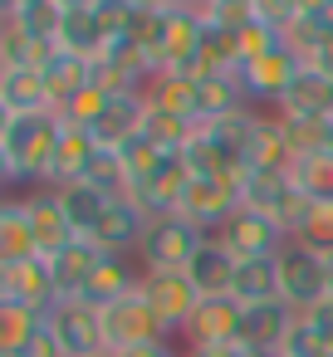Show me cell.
Returning <instances> with one entry per match:
<instances>
[{"instance_id": "6da1fadb", "label": "cell", "mask_w": 333, "mask_h": 357, "mask_svg": "<svg viewBox=\"0 0 333 357\" xmlns=\"http://www.w3.org/2000/svg\"><path fill=\"white\" fill-rule=\"evenodd\" d=\"M59 113H35V118H0V172L10 186H45L50 191V162L59 147Z\"/></svg>"}, {"instance_id": "7a4b0ae2", "label": "cell", "mask_w": 333, "mask_h": 357, "mask_svg": "<svg viewBox=\"0 0 333 357\" xmlns=\"http://www.w3.org/2000/svg\"><path fill=\"white\" fill-rule=\"evenodd\" d=\"M328 294H333V284H328L323 255L309 250V245H299V240H289V245L279 250V298H284L294 313H309V308L323 303Z\"/></svg>"}, {"instance_id": "3957f363", "label": "cell", "mask_w": 333, "mask_h": 357, "mask_svg": "<svg viewBox=\"0 0 333 357\" xmlns=\"http://www.w3.org/2000/svg\"><path fill=\"white\" fill-rule=\"evenodd\" d=\"M201 45H206V25L186 6H167L162 10V35H157V64H162V74L201 79Z\"/></svg>"}, {"instance_id": "277c9868", "label": "cell", "mask_w": 333, "mask_h": 357, "mask_svg": "<svg viewBox=\"0 0 333 357\" xmlns=\"http://www.w3.org/2000/svg\"><path fill=\"white\" fill-rule=\"evenodd\" d=\"M206 240H211V235H206L196 220L167 215V220H152V230H147L138 259H142V269H191V259L201 255Z\"/></svg>"}, {"instance_id": "5b68a950", "label": "cell", "mask_w": 333, "mask_h": 357, "mask_svg": "<svg viewBox=\"0 0 333 357\" xmlns=\"http://www.w3.org/2000/svg\"><path fill=\"white\" fill-rule=\"evenodd\" d=\"M142 294H147V303H152V313H157L167 337H182L191 313H196V303H201V294L186 279V269H142Z\"/></svg>"}, {"instance_id": "8992f818", "label": "cell", "mask_w": 333, "mask_h": 357, "mask_svg": "<svg viewBox=\"0 0 333 357\" xmlns=\"http://www.w3.org/2000/svg\"><path fill=\"white\" fill-rule=\"evenodd\" d=\"M98 313H103V347L108 352H128V347L167 337L162 323H157V313H152V303H147V294H142V284L133 294H123L118 303L98 308Z\"/></svg>"}, {"instance_id": "52a82bcc", "label": "cell", "mask_w": 333, "mask_h": 357, "mask_svg": "<svg viewBox=\"0 0 333 357\" xmlns=\"http://www.w3.org/2000/svg\"><path fill=\"white\" fill-rule=\"evenodd\" d=\"M240 211V176L230 172V176H196L191 186H186V196H182V211L177 215H186V220H196L206 235H221L225 230V220Z\"/></svg>"}, {"instance_id": "ba28073f", "label": "cell", "mask_w": 333, "mask_h": 357, "mask_svg": "<svg viewBox=\"0 0 333 357\" xmlns=\"http://www.w3.org/2000/svg\"><path fill=\"white\" fill-rule=\"evenodd\" d=\"M147 113H152L147 93H142V89H123V93L108 98V108H103V118L89 128V137L98 142V152H123V147H133V142L142 137Z\"/></svg>"}, {"instance_id": "9c48e42d", "label": "cell", "mask_w": 333, "mask_h": 357, "mask_svg": "<svg viewBox=\"0 0 333 357\" xmlns=\"http://www.w3.org/2000/svg\"><path fill=\"white\" fill-rule=\"evenodd\" d=\"M45 323H50V333L59 337V347L69 357H98V352H108L103 347V313L94 303H84V298H59Z\"/></svg>"}, {"instance_id": "30bf717a", "label": "cell", "mask_w": 333, "mask_h": 357, "mask_svg": "<svg viewBox=\"0 0 333 357\" xmlns=\"http://www.w3.org/2000/svg\"><path fill=\"white\" fill-rule=\"evenodd\" d=\"M235 259H274L284 245H289V230L279 225V220H269V215H260V211H235L230 220H225V230L216 235Z\"/></svg>"}, {"instance_id": "8fae6325", "label": "cell", "mask_w": 333, "mask_h": 357, "mask_svg": "<svg viewBox=\"0 0 333 357\" xmlns=\"http://www.w3.org/2000/svg\"><path fill=\"white\" fill-rule=\"evenodd\" d=\"M299 74H304V59H299V54L289 50V40H284L274 54H265V59H255V64L240 69V89H245V98H255V103H274V108H279Z\"/></svg>"}, {"instance_id": "7c38bea8", "label": "cell", "mask_w": 333, "mask_h": 357, "mask_svg": "<svg viewBox=\"0 0 333 357\" xmlns=\"http://www.w3.org/2000/svg\"><path fill=\"white\" fill-rule=\"evenodd\" d=\"M0 298H15V303H30L40 313H50L59 303V289H54V269L45 255H30V259H10L0 264Z\"/></svg>"}, {"instance_id": "4fadbf2b", "label": "cell", "mask_w": 333, "mask_h": 357, "mask_svg": "<svg viewBox=\"0 0 333 357\" xmlns=\"http://www.w3.org/2000/svg\"><path fill=\"white\" fill-rule=\"evenodd\" d=\"M240 318L245 308L225 294V298H201L191 323H186V352L191 347H240Z\"/></svg>"}, {"instance_id": "5bb4252c", "label": "cell", "mask_w": 333, "mask_h": 357, "mask_svg": "<svg viewBox=\"0 0 333 357\" xmlns=\"http://www.w3.org/2000/svg\"><path fill=\"white\" fill-rule=\"evenodd\" d=\"M59 113L40 69H0V118H35Z\"/></svg>"}, {"instance_id": "9a60e30c", "label": "cell", "mask_w": 333, "mask_h": 357, "mask_svg": "<svg viewBox=\"0 0 333 357\" xmlns=\"http://www.w3.org/2000/svg\"><path fill=\"white\" fill-rule=\"evenodd\" d=\"M147 230H152V215H147L133 196H123V201L108 206V215H103V225H98L94 240H98L108 255H133V250H142Z\"/></svg>"}, {"instance_id": "2e32d148", "label": "cell", "mask_w": 333, "mask_h": 357, "mask_svg": "<svg viewBox=\"0 0 333 357\" xmlns=\"http://www.w3.org/2000/svg\"><path fill=\"white\" fill-rule=\"evenodd\" d=\"M25 211H30L35 245H40L45 259L59 255V250H69V245L79 240L74 225H69V215H64V206H59V196H54V186H50V191H30V196H25Z\"/></svg>"}, {"instance_id": "e0dca14e", "label": "cell", "mask_w": 333, "mask_h": 357, "mask_svg": "<svg viewBox=\"0 0 333 357\" xmlns=\"http://www.w3.org/2000/svg\"><path fill=\"white\" fill-rule=\"evenodd\" d=\"M103 259H108V250H103L98 240H74L69 250L50 255L59 298H84V289H89V279H94V269H98Z\"/></svg>"}, {"instance_id": "ac0fdd59", "label": "cell", "mask_w": 333, "mask_h": 357, "mask_svg": "<svg viewBox=\"0 0 333 357\" xmlns=\"http://www.w3.org/2000/svg\"><path fill=\"white\" fill-rule=\"evenodd\" d=\"M240 308H245V303H240ZM289 323H294V308H289L284 298H274V303H250V308H245V318H240V347L279 352V342H284Z\"/></svg>"}, {"instance_id": "d6986e66", "label": "cell", "mask_w": 333, "mask_h": 357, "mask_svg": "<svg viewBox=\"0 0 333 357\" xmlns=\"http://www.w3.org/2000/svg\"><path fill=\"white\" fill-rule=\"evenodd\" d=\"M94 157H98V142L89 137V128L64 123V128H59L54 162H50V186H74V181H84L89 167H94Z\"/></svg>"}, {"instance_id": "ffe728a7", "label": "cell", "mask_w": 333, "mask_h": 357, "mask_svg": "<svg viewBox=\"0 0 333 357\" xmlns=\"http://www.w3.org/2000/svg\"><path fill=\"white\" fill-rule=\"evenodd\" d=\"M235 269H240V259L211 235L206 245H201V255L191 259V269H186V279L196 284V294L201 298H225L230 289H235Z\"/></svg>"}, {"instance_id": "44dd1931", "label": "cell", "mask_w": 333, "mask_h": 357, "mask_svg": "<svg viewBox=\"0 0 333 357\" xmlns=\"http://www.w3.org/2000/svg\"><path fill=\"white\" fill-rule=\"evenodd\" d=\"M45 84H50V98H54V108L64 113L89 84H94V59H79V54H69V50H59L54 45V54L45 59Z\"/></svg>"}, {"instance_id": "7402d4cb", "label": "cell", "mask_w": 333, "mask_h": 357, "mask_svg": "<svg viewBox=\"0 0 333 357\" xmlns=\"http://www.w3.org/2000/svg\"><path fill=\"white\" fill-rule=\"evenodd\" d=\"M245 108V89H240V74H206L196 79V128H211L230 113Z\"/></svg>"}, {"instance_id": "603a6c76", "label": "cell", "mask_w": 333, "mask_h": 357, "mask_svg": "<svg viewBox=\"0 0 333 357\" xmlns=\"http://www.w3.org/2000/svg\"><path fill=\"white\" fill-rule=\"evenodd\" d=\"M54 196H59V206H64V215H69V225H74L79 240H94L98 225H103V215H108V206H113V201H108L103 191H94L89 181L54 186Z\"/></svg>"}, {"instance_id": "cb8c5ba5", "label": "cell", "mask_w": 333, "mask_h": 357, "mask_svg": "<svg viewBox=\"0 0 333 357\" xmlns=\"http://www.w3.org/2000/svg\"><path fill=\"white\" fill-rule=\"evenodd\" d=\"M274 113L279 118H333V79H323L304 64V74L294 79V89L284 93V103Z\"/></svg>"}, {"instance_id": "d4e9b609", "label": "cell", "mask_w": 333, "mask_h": 357, "mask_svg": "<svg viewBox=\"0 0 333 357\" xmlns=\"http://www.w3.org/2000/svg\"><path fill=\"white\" fill-rule=\"evenodd\" d=\"M50 313L30 308V303H15V298H0V357H25V347L40 337Z\"/></svg>"}, {"instance_id": "484cf974", "label": "cell", "mask_w": 333, "mask_h": 357, "mask_svg": "<svg viewBox=\"0 0 333 357\" xmlns=\"http://www.w3.org/2000/svg\"><path fill=\"white\" fill-rule=\"evenodd\" d=\"M138 284H142V274L128 264V255H108V259L94 269V279H89V289H84V303L108 308V303H118L123 294H133Z\"/></svg>"}, {"instance_id": "4316f807", "label": "cell", "mask_w": 333, "mask_h": 357, "mask_svg": "<svg viewBox=\"0 0 333 357\" xmlns=\"http://www.w3.org/2000/svg\"><path fill=\"white\" fill-rule=\"evenodd\" d=\"M30 255H40V245H35V225H30L25 196H15V201L0 206V264L30 259Z\"/></svg>"}, {"instance_id": "83f0119b", "label": "cell", "mask_w": 333, "mask_h": 357, "mask_svg": "<svg viewBox=\"0 0 333 357\" xmlns=\"http://www.w3.org/2000/svg\"><path fill=\"white\" fill-rule=\"evenodd\" d=\"M235 303H274L279 298V255L274 259H240L235 269V289H230Z\"/></svg>"}, {"instance_id": "f1b7e54d", "label": "cell", "mask_w": 333, "mask_h": 357, "mask_svg": "<svg viewBox=\"0 0 333 357\" xmlns=\"http://www.w3.org/2000/svg\"><path fill=\"white\" fill-rule=\"evenodd\" d=\"M54 45H59V50H69V54H79V59H98L108 40H103V30H98L94 6H84V10H64Z\"/></svg>"}, {"instance_id": "f546056e", "label": "cell", "mask_w": 333, "mask_h": 357, "mask_svg": "<svg viewBox=\"0 0 333 357\" xmlns=\"http://www.w3.org/2000/svg\"><path fill=\"white\" fill-rule=\"evenodd\" d=\"M50 54H54V45L25 35L15 20H0V69H45Z\"/></svg>"}, {"instance_id": "4dcf8cb0", "label": "cell", "mask_w": 333, "mask_h": 357, "mask_svg": "<svg viewBox=\"0 0 333 357\" xmlns=\"http://www.w3.org/2000/svg\"><path fill=\"white\" fill-rule=\"evenodd\" d=\"M289 240H299V245H309L318 255L333 250V196H309L299 220H294V230H289Z\"/></svg>"}, {"instance_id": "1f68e13d", "label": "cell", "mask_w": 333, "mask_h": 357, "mask_svg": "<svg viewBox=\"0 0 333 357\" xmlns=\"http://www.w3.org/2000/svg\"><path fill=\"white\" fill-rule=\"evenodd\" d=\"M147 103L162 108V113H177L186 123H196V79H182V74H157L152 89H147Z\"/></svg>"}, {"instance_id": "d6a6232c", "label": "cell", "mask_w": 333, "mask_h": 357, "mask_svg": "<svg viewBox=\"0 0 333 357\" xmlns=\"http://www.w3.org/2000/svg\"><path fill=\"white\" fill-rule=\"evenodd\" d=\"M196 132H201L196 123H186V118H177V113H162V108H152V113H147V128H142V137H147L157 152H167V157H182Z\"/></svg>"}, {"instance_id": "836d02e7", "label": "cell", "mask_w": 333, "mask_h": 357, "mask_svg": "<svg viewBox=\"0 0 333 357\" xmlns=\"http://www.w3.org/2000/svg\"><path fill=\"white\" fill-rule=\"evenodd\" d=\"M289 162H294V152H289L279 123L265 118V128H260V137H255V147L245 157V172H289Z\"/></svg>"}, {"instance_id": "e575fe53", "label": "cell", "mask_w": 333, "mask_h": 357, "mask_svg": "<svg viewBox=\"0 0 333 357\" xmlns=\"http://www.w3.org/2000/svg\"><path fill=\"white\" fill-rule=\"evenodd\" d=\"M84 181H89L94 191H103L108 201H123V196H133V172H128L123 152H98Z\"/></svg>"}, {"instance_id": "d590c367", "label": "cell", "mask_w": 333, "mask_h": 357, "mask_svg": "<svg viewBox=\"0 0 333 357\" xmlns=\"http://www.w3.org/2000/svg\"><path fill=\"white\" fill-rule=\"evenodd\" d=\"M289 181L304 196H333V152H309L289 162Z\"/></svg>"}, {"instance_id": "8d00e7d4", "label": "cell", "mask_w": 333, "mask_h": 357, "mask_svg": "<svg viewBox=\"0 0 333 357\" xmlns=\"http://www.w3.org/2000/svg\"><path fill=\"white\" fill-rule=\"evenodd\" d=\"M274 123H279V132H284V142H289L294 157L328 152V118H279L274 113Z\"/></svg>"}, {"instance_id": "74e56055", "label": "cell", "mask_w": 333, "mask_h": 357, "mask_svg": "<svg viewBox=\"0 0 333 357\" xmlns=\"http://www.w3.org/2000/svg\"><path fill=\"white\" fill-rule=\"evenodd\" d=\"M182 167H186V176L196 181V176H230V162H225V152L206 137V128L186 142V152H182ZM235 176H245V172H235Z\"/></svg>"}, {"instance_id": "f35d334b", "label": "cell", "mask_w": 333, "mask_h": 357, "mask_svg": "<svg viewBox=\"0 0 333 357\" xmlns=\"http://www.w3.org/2000/svg\"><path fill=\"white\" fill-rule=\"evenodd\" d=\"M6 20H15L25 35H35V40H45V45H54L59 20H64V6H54V0H30V6H20V10H15V15H6Z\"/></svg>"}, {"instance_id": "ab89813d", "label": "cell", "mask_w": 333, "mask_h": 357, "mask_svg": "<svg viewBox=\"0 0 333 357\" xmlns=\"http://www.w3.org/2000/svg\"><path fill=\"white\" fill-rule=\"evenodd\" d=\"M235 40V64L245 69V64H255V59H265V54H274L279 45H284V35L279 30H269V25H260V20H250L245 30H235L230 35Z\"/></svg>"}, {"instance_id": "60d3db41", "label": "cell", "mask_w": 333, "mask_h": 357, "mask_svg": "<svg viewBox=\"0 0 333 357\" xmlns=\"http://www.w3.org/2000/svg\"><path fill=\"white\" fill-rule=\"evenodd\" d=\"M108 98H113L108 89H98V84H89V89H84V93H79V98H74V103H69V108L59 113V118H64V123H74V128H94V123L103 118V108H108Z\"/></svg>"}, {"instance_id": "b9f144b4", "label": "cell", "mask_w": 333, "mask_h": 357, "mask_svg": "<svg viewBox=\"0 0 333 357\" xmlns=\"http://www.w3.org/2000/svg\"><path fill=\"white\" fill-rule=\"evenodd\" d=\"M328 347L318 342V333H313V323L304 318V313H294V323H289V333H284V342H279V357H323Z\"/></svg>"}, {"instance_id": "7bdbcfd3", "label": "cell", "mask_w": 333, "mask_h": 357, "mask_svg": "<svg viewBox=\"0 0 333 357\" xmlns=\"http://www.w3.org/2000/svg\"><path fill=\"white\" fill-rule=\"evenodd\" d=\"M94 15H98V30H103V40H123V35L133 30V15H138V6H133V0H98V6H94Z\"/></svg>"}, {"instance_id": "ee69618b", "label": "cell", "mask_w": 333, "mask_h": 357, "mask_svg": "<svg viewBox=\"0 0 333 357\" xmlns=\"http://www.w3.org/2000/svg\"><path fill=\"white\" fill-rule=\"evenodd\" d=\"M250 10H255L260 25H269V30L284 35V30L299 20V0H250Z\"/></svg>"}, {"instance_id": "f6af8a7d", "label": "cell", "mask_w": 333, "mask_h": 357, "mask_svg": "<svg viewBox=\"0 0 333 357\" xmlns=\"http://www.w3.org/2000/svg\"><path fill=\"white\" fill-rule=\"evenodd\" d=\"M304 318L313 323V333H318V342H323V347L333 352V294H328L323 303H313V308H309Z\"/></svg>"}, {"instance_id": "bcb514c9", "label": "cell", "mask_w": 333, "mask_h": 357, "mask_svg": "<svg viewBox=\"0 0 333 357\" xmlns=\"http://www.w3.org/2000/svg\"><path fill=\"white\" fill-rule=\"evenodd\" d=\"M25 357H69V352L59 347V337H54V333H50V323H45V328H40V337L25 347Z\"/></svg>"}, {"instance_id": "7dc6e473", "label": "cell", "mask_w": 333, "mask_h": 357, "mask_svg": "<svg viewBox=\"0 0 333 357\" xmlns=\"http://www.w3.org/2000/svg\"><path fill=\"white\" fill-rule=\"evenodd\" d=\"M113 357H177V347H172V337H157V342H142V347H128Z\"/></svg>"}, {"instance_id": "c3c4849f", "label": "cell", "mask_w": 333, "mask_h": 357, "mask_svg": "<svg viewBox=\"0 0 333 357\" xmlns=\"http://www.w3.org/2000/svg\"><path fill=\"white\" fill-rule=\"evenodd\" d=\"M328 6H333V0H299V15H304V20H318Z\"/></svg>"}, {"instance_id": "681fc988", "label": "cell", "mask_w": 333, "mask_h": 357, "mask_svg": "<svg viewBox=\"0 0 333 357\" xmlns=\"http://www.w3.org/2000/svg\"><path fill=\"white\" fill-rule=\"evenodd\" d=\"M186 357H240V347H191Z\"/></svg>"}, {"instance_id": "f907efd6", "label": "cell", "mask_w": 333, "mask_h": 357, "mask_svg": "<svg viewBox=\"0 0 333 357\" xmlns=\"http://www.w3.org/2000/svg\"><path fill=\"white\" fill-rule=\"evenodd\" d=\"M54 6H64V10H84V6H98V0H54Z\"/></svg>"}, {"instance_id": "816d5d0a", "label": "cell", "mask_w": 333, "mask_h": 357, "mask_svg": "<svg viewBox=\"0 0 333 357\" xmlns=\"http://www.w3.org/2000/svg\"><path fill=\"white\" fill-rule=\"evenodd\" d=\"M133 6H147V10H167V6H177V0H133Z\"/></svg>"}, {"instance_id": "f5cc1de1", "label": "cell", "mask_w": 333, "mask_h": 357, "mask_svg": "<svg viewBox=\"0 0 333 357\" xmlns=\"http://www.w3.org/2000/svg\"><path fill=\"white\" fill-rule=\"evenodd\" d=\"M323 269H328V284H333V250H323Z\"/></svg>"}, {"instance_id": "db71d44e", "label": "cell", "mask_w": 333, "mask_h": 357, "mask_svg": "<svg viewBox=\"0 0 333 357\" xmlns=\"http://www.w3.org/2000/svg\"><path fill=\"white\" fill-rule=\"evenodd\" d=\"M240 357H279V352H255V347H240Z\"/></svg>"}, {"instance_id": "11a10c76", "label": "cell", "mask_w": 333, "mask_h": 357, "mask_svg": "<svg viewBox=\"0 0 333 357\" xmlns=\"http://www.w3.org/2000/svg\"><path fill=\"white\" fill-rule=\"evenodd\" d=\"M328 152H333V118H328Z\"/></svg>"}, {"instance_id": "9f6ffc18", "label": "cell", "mask_w": 333, "mask_h": 357, "mask_svg": "<svg viewBox=\"0 0 333 357\" xmlns=\"http://www.w3.org/2000/svg\"><path fill=\"white\" fill-rule=\"evenodd\" d=\"M177 6H186V10H191V6H201V0H177Z\"/></svg>"}]
</instances>
